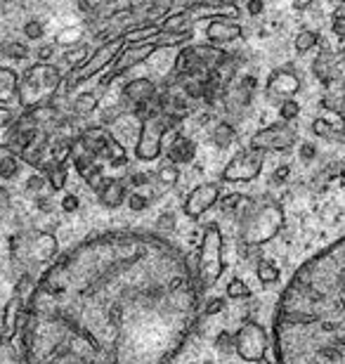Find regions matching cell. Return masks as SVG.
Returning a JSON list of instances; mask_svg holds the SVG:
<instances>
[{
    "mask_svg": "<svg viewBox=\"0 0 345 364\" xmlns=\"http://www.w3.org/2000/svg\"><path fill=\"white\" fill-rule=\"evenodd\" d=\"M279 362L345 364V237L305 260L279 301Z\"/></svg>",
    "mask_w": 345,
    "mask_h": 364,
    "instance_id": "6da1fadb",
    "label": "cell"
},
{
    "mask_svg": "<svg viewBox=\"0 0 345 364\" xmlns=\"http://www.w3.org/2000/svg\"><path fill=\"white\" fill-rule=\"evenodd\" d=\"M284 228V210L279 203L265 201L260 206L248 203L239 220V235L246 246H262Z\"/></svg>",
    "mask_w": 345,
    "mask_h": 364,
    "instance_id": "7a4b0ae2",
    "label": "cell"
},
{
    "mask_svg": "<svg viewBox=\"0 0 345 364\" xmlns=\"http://www.w3.org/2000/svg\"><path fill=\"white\" fill-rule=\"evenodd\" d=\"M60 81L62 76L53 64L48 62L33 64V67L26 69L24 76H19V102L26 109H31L36 105H43V102L55 100Z\"/></svg>",
    "mask_w": 345,
    "mask_h": 364,
    "instance_id": "3957f363",
    "label": "cell"
},
{
    "mask_svg": "<svg viewBox=\"0 0 345 364\" xmlns=\"http://www.w3.org/2000/svg\"><path fill=\"white\" fill-rule=\"evenodd\" d=\"M223 246H225L223 232H220L218 225H208V228L203 230L199 263H196V277H199L201 289L216 287V282L220 279V274H223V267H225Z\"/></svg>",
    "mask_w": 345,
    "mask_h": 364,
    "instance_id": "277c9868",
    "label": "cell"
},
{
    "mask_svg": "<svg viewBox=\"0 0 345 364\" xmlns=\"http://www.w3.org/2000/svg\"><path fill=\"white\" fill-rule=\"evenodd\" d=\"M178 116L173 112H156L142 119V128H139L135 156L139 161H156L164 149V135L175 126Z\"/></svg>",
    "mask_w": 345,
    "mask_h": 364,
    "instance_id": "5b68a950",
    "label": "cell"
},
{
    "mask_svg": "<svg viewBox=\"0 0 345 364\" xmlns=\"http://www.w3.org/2000/svg\"><path fill=\"white\" fill-rule=\"evenodd\" d=\"M123 48H126V38H123V36L102 43V46L92 53L90 60H85L80 67H76V71H71V76L67 78V90H71L73 85L87 81L90 76H97L102 69H107L109 64H114V60L119 57Z\"/></svg>",
    "mask_w": 345,
    "mask_h": 364,
    "instance_id": "8992f818",
    "label": "cell"
},
{
    "mask_svg": "<svg viewBox=\"0 0 345 364\" xmlns=\"http://www.w3.org/2000/svg\"><path fill=\"white\" fill-rule=\"evenodd\" d=\"M234 353L246 362H262L267 355V331L258 322H244L234 333Z\"/></svg>",
    "mask_w": 345,
    "mask_h": 364,
    "instance_id": "52a82bcc",
    "label": "cell"
},
{
    "mask_svg": "<svg viewBox=\"0 0 345 364\" xmlns=\"http://www.w3.org/2000/svg\"><path fill=\"white\" fill-rule=\"evenodd\" d=\"M262 164H265V151L260 149H244L237 156H232V161L225 166L223 180L225 182H248L260 176Z\"/></svg>",
    "mask_w": 345,
    "mask_h": 364,
    "instance_id": "ba28073f",
    "label": "cell"
},
{
    "mask_svg": "<svg viewBox=\"0 0 345 364\" xmlns=\"http://www.w3.org/2000/svg\"><path fill=\"white\" fill-rule=\"evenodd\" d=\"M161 46L156 41H142V43H126V48L121 50L119 53V57L114 60V71L112 74L107 76V81H105V85H109L114 81L116 76H121V74H126L128 69H133V67H137V64H142V62H147L149 57L156 53Z\"/></svg>",
    "mask_w": 345,
    "mask_h": 364,
    "instance_id": "9c48e42d",
    "label": "cell"
},
{
    "mask_svg": "<svg viewBox=\"0 0 345 364\" xmlns=\"http://www.w3.org/2000/svg\"><path fill=\"white\" fill-rule=\"evenodd\" d=\"M296 144V130L289 126V121L275 123L265 130H258L251 137V147L260 151H284Z\"/></svg>",
    "mask_w": 345,
    "mask_h": 364,
    "instance_id": "30bf717a",
    "label": "cell"
},
{
    "mask_svg": "<svg viewBox=\"0 0 345 364\" xmlns=\"http://www.w3.org/2000/svg\"><path fill=\"white\" fill-rule=\"evenodd\" d=\"M220 199V187L213 185V182H203V185L194 187L189 196L185 199V213L189 218H201L206 210H211Z\"/></svg>",
    "mask_w": 345,
    "mask_h": 364,
    "instance_id": "8fae6325",
    "label": "cell"
},
{
    "mask_svg": "<svg viewBox=\"0 0 345 364\" xmlns=\"http://www.w3.org/2000/svg\"><path fill=\"white\" fill-rule=\"evenodd\" d=\"M298 90H300V78L293 74L291 69H277L267 78L265 95L272 102H279V105H282L286 97H293Z\"/></svg>",
    "mask_w": 345,
    "mask_h": 364,
    "instance_id": "7c38bea8",
    "label": "cell"
},
{
    "mask_svg": "<svg viewBox=\"0 0 345 364\" xmlns=\"http://www.w3.org/2000/svg\"><path fill=\"white\" fill-rule=\"evenodd\" d=\"M244 36V28L237 24L234 17H213L206 26V38L211 46H225V43H234Z\"/></svg>",
    "mask_w": 345,
    "mask_h": 364,
    "instance_id": "4fadbf2b",
    "label": "cell"
},
{
    "mask_svg": "<svg viewBox=\"0 0 345 364\" xmlns=\"http://www.w3.org/2000/svg\"><path fill=\"white\" fill-rule=\"evenodd\" d=\"M152 97H156V83L152 78H133V81L123 85V100L130 102V105H142Z\"/></svg>",
    "mask_w": 345,
    "mask_h": 364,
    "instance_id": "5bb4252c",
    "label": "cell"
},
{
    "mask_svg": "<svg viewBox=\"0 0 345 364\" xmlns=\"http://www.w3.org/2000/svg\"><path fill=\"white\" fill-rule=\"evenodd\" d=\"M26 305L21 303V298L14 294L10 301L5 305V312H3V331H0V336L3 341H12L14 333L19 329V317H21V310H24Z\"/></svg>",
    "mask_w": 345,
    "mask_h": 364,
    "instance_id": "9a60e30c",
    "label": "cell"
},
{
    "mask_svg": "<svg viewBox=\"0 0 345 364\" xmlns=\"http://www.w3.org/2000/svg\"><path fill=\"white\" fill-rule=\"evenodd\" d=\"M57 251H60V242H57V237L53 235V232H38V235L33 237L31 256L38 260V263H48V260H53L57 256Z\"/></svg>",
    "mask_w": 345,
    "mask_h": 364,
    "instance_id": "2e32d148",
    "label": "cell"
},
{
    "mask_svg": "<svg viewBox=\"0 0 345 364\" xmlns=\"http://www.w3.org/2000/svg\"><path fill=\"white\" fill-rule=\"evenodd\" d=\"M97 196H100L102 206H107V208H119L121 203L128 199L126 185H123L121 180H105V185L97 189Z\"/></svg>",
    "mask_w": 345,
    "mask_h": 364,
    "instance_id": "e0dca14e",
    "label": "cell"
},
{
    "mask_svg": "<svg viewBox=\"0 0 345 364\" xmlns=\"http://www.w3.org/2000/svg\"><path fill=\"white\" fill-rule=\"evenodd\" d=\"M19 102V76L17 71L0 67V105H10V102Z\"/></svg>",
    "mask_w": 345,
    "mask_h": 364,
    "instance_id": "ac0fdd59",
    "label": "cell"
},
{
    "mask_svg": "<svg viewBox=\"0 0 345 364\" xmlns=\"http://www.w3.org/2000/svg\"><path fill=\"white\" fill-rule=\"evenodd\" d=\"M196 156V144L189 137H175L173 144L168 147V159L173 164H192Z\"/></svg>",
    "mask_w": 345,
    "mask_h": 364,
    "instance_id": "d6986e66",
    "label": "cell"
},
{
    "mask_svg": "<svg viewBox=\"0 0 345 364\" xmlns=\"http://www.w3.org/2000/svg\"><path fill=\"white\" fill-rule=\"evenodd\" d=\"M159 24H161V31L164 33H189L194 26V19L189 17L187 10H182L175 14H168V17L161 19Z\"/></svg>",
    "mask_w": 345,
    "mask_h": 364,
    "instance_id": "ffe728a7",
    "label": "cell"
},
{
    "mask_svg": "<svg viewBox=\"0 0 345 364\" xmlns=\"http://www.w3.org/2000/svg\"><path fill=\"white\" fill-rule=\"evenodd\" d=\"M109 137L112 135H109L105 128H92V130H85V133L80 135V142L85 144V149L90 151L92 156H105Z\"/></svg>",
    "mask_w": 345,
    "mask_h": 364,
    "instance_id": "44dd1931",
    "label": "cell"
},
{
    "mask_svg": "<svg viewBox=\"0 0 345 364\" xmlns=\"http://www.w3.org/2000/svg\"><path fill=\"white\" fill-rule=\"evenodd\" d=\"M312 71H314V76H317L322 83L334 81V78H336V62H334V57H331L329 50H324V53H322L317 60H314Z\"/></svg>",
    "mask_w": 345,
    "mask_h": 364,
    "instance_id": "7402d4cb",
    "label": "cell"
},
{
    "mask_svg": "<svg viewBox=\"0 0 345 364\" xmlns=\"http://www.w3.org/2000/svg\"><path fill=\"white\" fill-rule=\"evenodd\" d=\"M211 137H213V142H216V147L225 149V147H230L234 140H237V133H234L232 123L223 121V123H218V126L213 128V135Z\"/></svg>",
    "mask_w": 345,
    "mask_h": 364,
    "instance_id": "603a6c76",
    "label": "cell"
},
{
    "mask_svg": "<svg viewBox=\"0 0 345 364\" xmlns=\"http://www.w3.org/2000/svg\"><path fill=\"white\" fill-rule=\"evenodd\" d=\"M46 178H48V185L55 189V192H62L64 187H67V171H64L62 164H48L46 166Z\"/></svg>",
    "mask_w": 345,
    "mask_h": 364,
    "instance_id": "cb8c5ba5",
    "label": "cell"
},
{
    "mask_svg": "<svg viewBox=\"0 0 345 364\" xmlns=\"http://www.w3.org/2000/svg\"><path fill=\"white\" fill-rule=\"evenodd\" d=\"M156 180H159L164 187H175V185H178V180H180L178 164H173L171 159H168L166 164H161V166H159V171H156Z\"/></svg>",
    "mask_w": 345,
    "mask_h": 364,
    "instance_id": "d4e9b609",
    "label": "cell"
},
{
    "mask_svg": "<svg viewBox=\"0 0 345 364\" xmlns=\"http://www.w3.org/2000/svg\"><path fill=\"white\" fill-rule=\"evenodd\" d=\"M80 38H83V28H80V26H67V28H62V31L55 36V46L73 48V46H78Z\"/></svg>",
    "mask_w": 345,
    "mask_h": 364,
    "instance_id": "484cf974",
    "label": "cell"
},
{
    "mask_svg": "<svg viewBox=\"0 0 345 364\" xmlns=\"http://www.w3.org/2000/svg\"><path fill=\"white\" fill-rule=\"evenodd\" d=\"M95 109H97V95H95V92H83V95H78V97L73 100V114L87 116V114H92Z\"/></svg>",
    "mask_w": 345,
    "mask_h": 364,
    "instance_id": "4316f807",
    "label": "cell"
},
{
    "mask_svg": "<svg viewBox=\"0 0 345 364\" xmlns=\"http://www.w3.org/2000/svg\"><path fill=\"white\" fill-rule=\"evenodd\" d=\"M17 171H19V164H17V159H14L12 149L0 151V178L10 180L17 176Z\"/></svg>",
    "mask_w": 345,
    "mask_h": 364,
    "instance_id": "83f0119b",
    "label": "cell"
},
{
    "mask_svg": "<svg viewBox=\"0 0 345 364\" xmlns=\"http://www.w3.org/2000/svg\"><path fill=\"white\" fill-rule=\"evenodd\" d=\"M17 296L21 298V303L24 305H31L33 296H36V282L31 279V274H21L17 279Z\"/></svg>",
    "mask_w": 345,
    "mask_h": 364,
    "instance_id": "f1b7e54d",
    "label": "cell"
},
{
    "mask_svg": "<svg viewBox=\"0 0 345 364\" xmlns=\"http://www.w3.org/2000/svg\"><path fill=\"white\" fill-rule=\"evenodd\" d=\"M0 55L10 57V60H26L28 48L19 41H5V43H0Z\"/></svg>",
    "mask_w": 345,
    "mask_h": 364,
    "instance_id": "f546056e",
    "label": "cell"
},
{
    "mask_svg": "<svg viewBox=\"0 0 345 364\" xmlns=\"http://www.w3.org/2000/svg\"><path fill=\"white\" fill-rule=\"evenodd\" d=\"M319 43V33L317 31H300L296 36V50L298 53H307Z\"/></svg>",
    "mask_w": 345,
    "mask_h": 364,
    "instance_id": "4dcf8cb0",
    "label": "cell"
},
{
    "mask_svg": "<svg viewBox=\"0 0 345 364\" xmlns=\"http://www.w3.org/2000/svg\"><path fill=\"white\" fill-rule=\"evenodd\" d=\"M258 279L262 282V284H275L277 279H279V270H277V265H272L270 260H260L258 263Z\"/></svg>",
    "mask_w": 345,
    "mask_h": 364,
    "instance_id": "1f68e13d",
    "label": "cell"
},
{
    "mask_svg": "<svg viewBox=\"0 0 345 364\" xmlns=\"http://www.w3.org/2000/svg\"><path fill=\"white\" fill-rule=\"evenodd\" d=\"M298 114H300V105L296 100H291V97H286L282 105H279V116H282L284 121H293V119H298Z\"/></svg>",
    "mask_w": 345,
    "mask_h": 364,
    "instance_id": "d6a6232c",
    "label": "cell"
},
{
    "mask_svg": "<svg viewBox=\"0 0 345 364\" xmlns=\"http://www.w3.org/2000/svg\"><path fill=\"white\" fill-rule=\"evenodd\" d=\"M62 60L67 62L69 67H80V64H83V62L87 60V48L78 46V48H73V50H67Z\"/></svg>",
    "mask_w": 345,
    "mask_h": 364,
    "instance_id": "836d02e7",
    "label": "cell"
},
{
    "mask_svg": "<svg viewBox=\"0 0 345 364\" xmlns=\"http://www.w3.org/2000/svg\"><path fill=\"white\" fill-rule=\"evenodd\" d=\"M312 130H314V135H319V137H339V140H345V135L339 133V130H334L324 119H317L312 123Z\"/></svg>",
    "mask_w": 345,
    "mask_h": 364,
    "instance_id": "e575fe53",
    "label": "cell"
},
{
    "mask_svg": "<svg viewBox=\"0 0 345 364\" xmlns=\"http://www.w3.org/2000/svg\"><path fill=\"white\" fill-rule=\"evenodd\" d=\"M216 350L218 353H223V355H230V353H234V336L230 331H220L218 333V338H216Z\"/></svg>",
    "mask_w": 345,
    "mask_h": 364,
    "instance_id": "d590c367",
    "label": "cell"
},
{
    "mask_svg": "<svg viewBox=\"0 0 345 364\" xmlns=\"http://www.w3.org/2000/svg\"><path fill=\"white\" fill-rule=\"evenodd\" d=\"M227 296L230 298H248L251 296V289H248L241 279H232L230 287H227Z\"/></svg>",
    "mask_w": 345,
    "mask_h": 364,
    "instance_id": "8d00e7d4",
    "label": "cell"
},
{
    "mask_svg": "<svg viewBox=\"0 0 345 364\" xmlns=\"http://www.w3.org/2000/svg\"><path fill=\"white\" fill-rule=\"evenodd\" d=\"M43 33H46V26H43L38 19H31V21H26V24H24V36H26V38L38 41V38H43Z\"/></svg>",
    "mask_w": 345,
    "mask_h": 364,
    "instance_id": "74e56055",
    "label": "cell"
},
{
    "mask_svg": "<svg viewBox=\"0 0 345 364\" xmlns=\"http://www.w3.org/2000/svg\"><path fill=\"white\" fill-rule=\"evenodd\" d=\"M128 206H130V210H135V213H139V210H144L147 206H149V199H147L144 194H139V192H130V196H128Z\"/></svg>",
    "mask_w": 345,
    "mask_h": 364,
    "instance_id": "f35d334b",
    "label": "cell"
},
{
    "mask_svg": "<svg viewBox=\"0 0 345 364\" xmlns=\"http://www.w3.org/2000/svg\"><path fill=\"white\" fill-rule=\"evenodd\" d=\"M154 178H156V173H135V176H128V185L130 187H144V185H152Z\"/></svg>",
    "mask_w": 345,
    "mask_h": 364,
    "instance_id": "ab89813d",
    "label": "cell"
},
{
    "mask_svg": "<svg viewBox=\"0 0 345 364\" xmlns=\"http://www.w3.org/2000/svg\"><path fill=\"white\" fill-rule=\"evenodd\" d=\"M119 114H121V109L119 107H114V109H102L100 112V121H102V126H109V123H116L119 121Z\"/></svg>",
    "mask_w": 345,
    "mask_h": 364,
    "instance_id": "60d3db41",
    "label": "cell"
},
{
    "mask_svg": "<svg viewBox=\"0 0 345 364\" xmlns=\"http://www.w3.org/2000/svg\"><path fill=\"white\" fill-rule=\"evenodd\" d=\"M156 228L164 232V230H168V232H173L175 230V213H171V210H166L164 215L159 218V223H156Z\"/></svg>",
    "mask_w": 345,
    "mask_h": 364,
    "instance_id": "b9f144b4",
    "label": "cell"
},
{
    "mask_svg": "<svg viewBox=\"0 0 345 364\" xmlns=\"http://www.w3.org/2000/svg\"><path fill=\"white\" fill-rule=\"evenodd\" d=\"M78 206H80V201H78L76 194H67L62 199V210H64V213H76Z\"/></svg>",
    "mask_w": 345,
    "mask_h": 364,
    "instance_id": "7bdbcfd3",
    "label": "cell"
},
{
    "mask_svg": "<svg viewBox=\"0 0 345 364\" xmlns=\"http://www.w3.org/2000/svg\"><path fill=\"white\" fill-rule=\"evenodd\" d=\"M46 182H48L46 176H31L26 182V189H28V192H41V189L46 187Z\"/></svg>",
    "mask_w": 345,
    "mask_h": 364,
    "instance_id": "ee69618b",
    "label": "cell"
},
{
    "mask_svg": "<svg viewBox=\"0 0 345 364\" xmlns=\"http://www.w3.org/2000/svg\"><path fill=\"white\" fill-rule=\"evenodd\" d=\"M12 201H10V194H7V189L0 187V215H5L7 210H10Z\"/></svg>",
    "mask_w": 345,
    "mask_h": 364,
    "instance_id": "f6af8a7d",
    "label": "cell"
},
{
    "mask_svg": "<svg viewBox=\"0 0 345 364\" xmlns=\"http://www.w3.org/2000/svg\"><path fill=\"white\" fill-rule=\"evenodd\" d=\"M55 55V43L53 46H46V48H41L38 53H36V60L38 62H50V57Z\"/></svg>",
    "mask_w": 345,
    "mask_h": 364,
    "instance_id": "bcb514c9",
    "label": "cell"
},
{
    "mask_svg": "<svg viewBox=\"0 0 345 364\" xmlns=\"http://www.w3.org/2000/svg\"><path fill=\"white\" fill-rule=\"evenodd\" d=\"M36 206H38L43 213H50V210H53V201H50V196H38V199H36Z\"/></svg>",
    "mask_w": 345,
    "mask_h": 364,
    "instance_id": "7dc6e473",
    "label": "cell"
},
{
    "mask_svg": "<svg viewBox=\"0 0 345 364\" xmlns=\"http://www.w3.org/2000/svg\"><path fill=\"white\" fill-rule=\"evenodd\" d=\"M225 308V301H213L208 308H206V317H211V315H218L220 310Z\"/></svg>",
    "mask_w": 345,
    "mask_h": 364,
    "instance_id": "c3c4849f",
    "label": "cell"
},
{
    "mask_svg": "<svg viewBox=\"0 0 345 364\" xmlns=\"http://www.w3.org/2000/svg\"><path fill=\"white\" fill-rule=\"evenodd\" d=\"M246 10L251 12V14H260L262 12V0H248Z\"/></svg>",
    "mask_w": 345,
    "mask_h": 364,
    "instance_id": "681fc988",
    "label": "cell"
},
{
    "mask_svg": "<svg viewBox=\"0 0 345 364\" xmlns=\"http://www.w3.org/2000/svg\"><path fill=\"white\" fill-rule=\"evenodd\" d=\"M130 3H133V0H109V5H112V12L114 10H126V7H130Z\"/></svg>",
    "mask_w": 345,
    "mask_h": 364,
    "instance_id": "f907efd6",
    "label": "cell"
},
{
    "mask_svg": "<svg viewBox=\"0 0 345 364\" xmlns=\"http://www.w3.org/2000/svg\"><path fill=\"white\" fill-rule=\"evenodd\" d=\"M343 19H345V0H341V5L334 12V21H343Z\"/></svg>",
    "mask_w": 345,
    "mask_h": 364,
    "instance_id": "816d5d0a",
    "label": "cell"
},
{
    "mask_svg": "<svg viewBox=\"0 0 345 364\" xmlns=\"http://www.w3.org/2000/svg\"><path fill=\"white\" fill-rule=\"evenodd\" d=\"M286 176H289V168H286V166H282V168H277V171H275V182L286 180Z\"/></svg>",
    "mask_w": 345,
    "mask_h": 364,
    "instance_id": "f5cc1de1",
    "label": "cell"
},
{
    "mask_svg": "<svg viewBox=\"0 0 345 364\" xmlns=\"http://www.w3.org/2000/svg\"><path fill=\"white\" fill-rule=\"evenodd\" d=\"M334 33L339 36L341 41H345V24H341V21H334Z\"/></svg>",
    "mask_w": 345,
    "mask_h": 364,
    "instance_id": "db71d44e",
    "label": "cell"
},
{
    "mask_svg": "<svg viewBox=\"0 0 345 364\" xmlns=\"http://www.w3.org/2000/svg\"><path fill=\"white\" fill-rule=\"evenodd\" d=\"M314 3V0H293V7L296 10H305V7H310Z\"/></svg>",
    "mask_w": 345,
    "mask_h": 364,
    "instance_id": "11a10c76",
    "label": "cell"
},
{
    "mask_svg": "<svg viewBox=\"0 0 345 364\" xmlns=\"http://www.w3.org/2000/svg\"><path fill=\"white\" fill-rule=\"evenodd\" d=\"M206 3H216L218 5V3H230V0H206Z\"/></svg>",
    "mask_w": 345,
    "mask_h": 364,
    "instance_id": "9f6ffc18",
    "label": "cell"
}]
</instances>
